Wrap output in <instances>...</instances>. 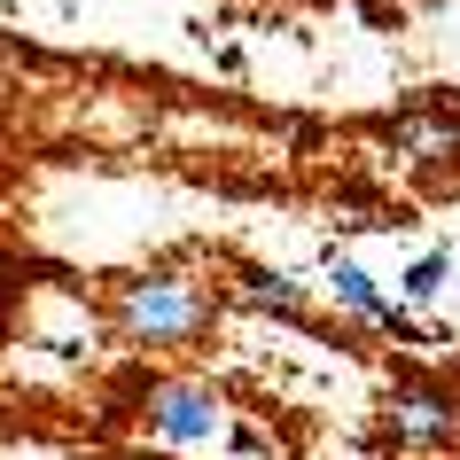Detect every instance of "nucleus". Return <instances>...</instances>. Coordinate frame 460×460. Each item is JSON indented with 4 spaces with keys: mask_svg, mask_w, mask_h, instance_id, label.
Here are the masks:
<instances>
[{
    "mask_svg": "<svg viewBox=\"0 0 460 460\" xmlns=\"http://www.w3.org/2000/svg\"><path fill=\"white\" fill-rule=\"evenodd\" d=\"M118 328L148 351H180L211 328V296L180 281V273H141V281H125L118 289Z\"/></svg>",
    "mask_w": 460,
    "mask_h": 460,
    "instance_id": "nucleus-1",
    "label": "nucleus"
},
{
    "mask_svg": "<svg viewBox=\"0 0 460 460\" xmlns=\"http://www.w3.org/2000/svg\"><path fill=\"white\" fill-rule=\"evenodd\" d=\"M141 421L164 445H203V437H218V421H226V398H218L211 383H148L141 390Z\"/></svg>",
    "mask_w": 460,
    "mask_h": 460,
    "instance_id": "nucleus-2",
    "label": "nucleus"
},
{
    "mask_svg": "<svg viewBox=\"0 0 460 460\" xmlns=\"http://www.w3.org/2000/svg\"><path fill=\"white\" fill-rule=\"evenodd\" d=\"M383 429H390L398 453H437V445H453V437H460V398H453V390H437V383H398V390H390Z\"/></svg>",
    "mask_w": 460,
    "mask_h": 460,
    "instance_id": "nucleus-3",
    "label": "nucleus"
},
{
    "mask_svg": "<svg viewBox=\"0 0 460 460\" xmlns=\"http://www.w3.org/2000/svg\"><path fill=\"white\" fill-rule=\"evenodd\" d=\"M328 281H336V296H343V305H351L359 320H383V328H398V336H413L406 305H390V296L375 289V273H367L359 258H336V250H328Z\"/></svg>",
    "mask_w": 460,
    "mask_h": 460,
    "instance_id": "nucleus-4",
    "label": "nucleus"
},
{
    "mask_svg": "<svg viewBox=\"0 0 460 460\" xmlns=\"http://www.w3.org/2000/svg\"><path fill=\"white\" fill-rule=\"evenodd\" d=\"M243 305H258V313H281V320H305V289H296L289 273H266V266H250V273H243Z\"/></svg>",
    "mask_w": 460,
    "mask_h": 460,
    "instance_id": "nucleus-5",
    "label": "nucleus"
},
{
    "mask_svg": "<svg viewBox=\"0 0 460 460\" xmlns=\"http://www.w3.org/2000/svg\"><path fill=\"white\" fill-rule=\"evenodd\" d=\"M445 273H453V258H445V250H429V258H413V266L398 273V289H406V305H429V296L445 289Z\"/></svg>",
    "mask_w": 460,
    "mask_h": 460,
    "instance_id": "nucleus-6",
    "label": "nucleus"
},
{
    "mask_svg": "<svg viewBox=\"0 0 460 460\" xmlns=\"http://www.w3.org/2000/svg\"><path fill=\"white\" fill-rule=\"evenodd\" d=\"M78 460H110V453H78Z\"/></svg>",
    "mask_w": 460,
    "mask_h": 460,
    "instance_id": "nucleus-7",
    "label": "nucleus"
}]
</instances>
